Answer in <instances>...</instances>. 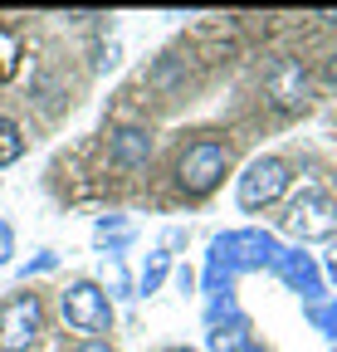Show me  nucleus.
I'll return each instance as SVG.
<instances>
[{
  "instance_id": "f03ea898",
  "label": "nucleus",
  "mask_w": 337,
  "mask_h": 352,
  "mask_svg": "<svg viewBox=\"0 0 337 352\" xmlns=\"http://www.w3.org/2000/svg\"><path fill=\"white\" fill-rule=\"evenodd\" d=\"M39 328H45V308L34 294H15L0 303V352H30Z\"/></svg>"
},
{
  "instance_id": "9d476101",
  "label": "nucleus",
  "mask_w": 337,
  "mask_h": 352,
  "mask_svg": "<svg viewBox=\"0 0 337 352\" xmlns=\"http://www.w3.org/2000/svg\"><path fill=\"white\" fill-rule=\"evenodd\" d=\"M161 274H166V259H161V254H156V259H152V270H147V279H142V289H147V294H152V289H156V284H161Z\"/></svg>"
},
{
  "instance_id": "f257e3e1",
  "label": "nucleus",
  "mask_w": 337,
  "mask_h": 352,
  "mask_svg": "<svg viewBox=\"0 0 337 352\" xmlns=\"http://www.w3.org/2000/svg\"><path fill=\"white\" fill-rule=\"evenodd\" d=\"M220 176H225V147H220V142H210V138L191 142V147L181 152V162H176V182H181L186 196L216 191V186H220Z\"/></svg>"
},
{
  "instance_id": "0eeeda50",
  "label": "nucleus",
  "mask_w": 337,
  "mask_h": 352,
  "mask_svg": "<svg viewBox=\"0 0 337 352\" xmlns=\"http://www.w3.org/2000/svg\"><path fill=\"white\" fill-rule=\"evenodd\" d=\"M113 157L122 166H137V162L152 157V138H147L142 127H122V132H113Z\"/></svg>"
},
{
  "instance_id": "6e6552de",
  "label": "nucleus",
  "mask_w": 337,
  "mask_h": 352,
  "mask_svg": "<svg viewBox=\"0 0 337 352\" xmlns=\"http://www.w3.org/2000/svg\"><path fill=\"white\" fill-rule=\"evenodd\" d=\"M210 352H249V333H244L240 323L216 328V333H210Z\"/></svg>"
},
{
  "instance_id": "ddd939ff",
  "label": "nucleus",
  "mask_w": 337,
  "mask_h": 352,
  "mask_svg": "<svg viewBox=\"0 0 337 352\" xmlns=\"http://www.w3.org/2000/svg\"><path fill=\"white\" fill-rule=\"evenodd\" d=\"M5 250H10V235H5V230H0V259H5Z\"/></svg>"
},
{
  "instance_id": "20e7f679",
  "label": "nucleus",
  "mask_w": 337,
  "mask_h": 352,
  "mask_svg": "<svg viewBox=\"0 0 337 352\" xmlns=\"http://www.w3.org/2000/svg\"><path fill=\"white\" fill-rule=\"evenodd\" d=\"M288 230L303 235V240H327L337 235V201L323 196V191H303L288 210Z\"/></svg>"
},
{
  "instance_id": "4468645a",
  "label": "nucleus",
  "mask_w": 337,
  "mask_h": 352,
  "mask_svg": "<svg viewBox=\"0 0 337 352\" xmlns=\"http://www.w3.org/2000/svg\"><path fill=\"white\" fill-rule=\"evenodd\" d=\"M166 352H196V347H166Z\"/></svg>"
},
{
  "instance_id": "1a4fd4ad",
  "label": "nucleus",
  "mask_w": 337,
  "mask_h": 352,
  "mask_svg": "<svg viewBox=\"0 0 337 352\" xmlns=\"http://www.w3.org/2000/svg\"><path fill=\"white\" fill-rule=\"evenodd\" d=\"M20 152H25V138H20V127H15L10 118H0V166H10Z\"/></svg>"
},
{
  "instance_id": "f8f14e48",
  "label": "nucleus",
  "mask_w": 337,
  "mask_h": 352,
  "mask_svg": "<svg viewBox=\"0 0 337 352\" xmlns=\"http://www.w3.org/2000/svg\"><path fill=\"white\" fill-rule=\"evenodd\" d=\"M318 20H323V25H337V10H323Z\"/></svg>"
},
{
  "instance_id": "39448f33",
  "label": "nucleus",
  "mask_w": 337,
  "mask_h": 352,
  "mask_svg": "<svg viewBox=\"0 0 337 352\" xmlns=\"http://www.w3.org/2000/svg\"><path fill=\"white\" fill-rule=\"evenodd\" d=\"M283 186H288V166H283L279 157H259L255 166L240 176V206H244V210H259V206L279 201Z\"/></svg>"
},
{
  "instance_id": "9b49d317",
  "label": "nucleus",
  "mask_w": 337,
  "mask_h": 352,
  "mask_svg": "<svg viewBox=\"0 0 337 352\" xmlns=\"http://www.w3.org/2000/svg\"><path fill=\"white\" fill-rule=\"evenodd\" d=\"M73 352H113V347H108V342H78Z\"/></svg>"
},
{
  "instance_id": "7ed1b4c3",
  "label": "nucleus",
  "mask_w": 337,
  "mask_h": 352,
  "mask_svg": "<svg viewBox=\"0 0 337 352\" xmlns=\"http://www.w3.org/2000/svg\"><path fill=\"white\" fill-rule=\"evenodd\" d=\"M64 318H69V328H78V333H108V328H113L108 294H103L98 284H89V279L69 284V294H64Z\"/></svg>"
},
{
  "instance_id": "423d86ee",
  "label": "nucleus",
  "mask_w": 337,
  "mask_h": 352,
  "mask_svg": "<svg viewBox=\"0 0 337 352\" xmlns=\"http://www.w3.org/2000/svg\"><path fill=\"white\" fill-rule=\"evenodd\" d=\"M264 88H269L274 108H283V113H299V108L308 103V74H303L299 59H279V64L269 69Z\"/></svg>"
}]
</instances>
